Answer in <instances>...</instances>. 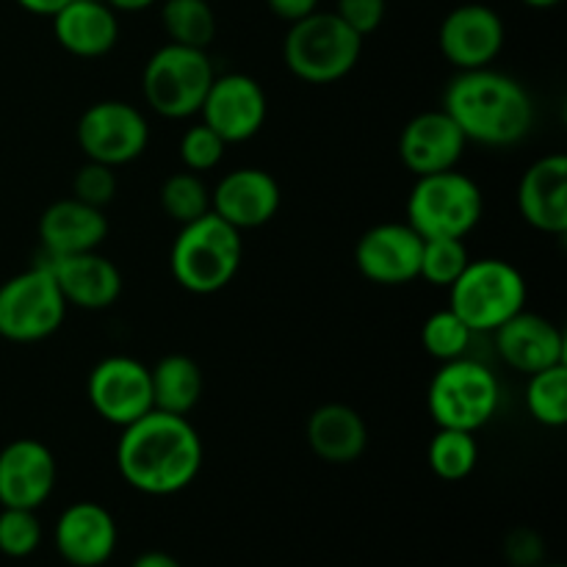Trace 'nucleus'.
Wrapping results in <instances>:
<instances>
[{
  "mask_svg": "<svg viewBox=\"0 0 567 567\" xmlns=\"http://www.w3.org/2000/svg\"><path fill=\"white\" fill-rule=\"evenodd\" d=\"M53 540L66 565L100 567L116 548V524L103 504L75 502L55 520Z\"/></svg>",
  "mask_w": 567,
  "mask_h": 567,
  "instance_id": "19",
  "label": "nucleus"
},
{
  "mask_svg": "<svg viewBox=\"0 0 567 567\" xmlns=\"http://www.w3.org/2000/svg\"><path fill=\"white\" fill-rule=\"evenodd\" d=\"M526 408L529 415L543 426L567 424V365L557 363L529 374L526 385Z\"/></svg>",
  "mask_w": 567,
  "mask_h": 567,
  "instance_id": "28",
  "label": "nucleus"
},
{
  "mask_svg": "<svg viewBox=\"0 0 567 567\" xmlns=\"http://www.w3.org/2000/svg\"><path fill=\"white\" fill-rule=\"evenodd\" d=\"M131 567H181V563L164 551H147L142 554V557H138Z\"/></svg>",
  "mask_w": 567,
  "mask_h": 567,
  "instance_id": "39",
  "label": "nucleus"
},
{
  "mask_svg": "<svg viewBox=\"0 0 567 567\" xmlns=\"http://www.w3.org/2000/svg\"><path fill=\"white\" fill-rule=\"evenodd\" d=\"M59 465L37 437H17L0 452V507L39 509L53 493Z\"/></svg>",
  "mask_w": 567,
  "mask_h": 567,
  "instance_id": "15",
  "label": "nucleus"
},
{
  "mask_svg": "<svg viewBox=\"0 0 567 567\" xmlns=\"http://www.w3.org/2000/svg\"><path fill=\"white\" fill-rule=\"evenodd\" d=\"M282 203L280 183L258 166L233 169L216 183L210 194V210L236 230H255L269 225Z\"/></svg>",
  "mask_w": 567,
  "mask_h": 567,
  "instance_id": "16",
  "label": "nucleus"
},
{
  "mask_svg": "<svg viewBox=\"0 0 567 567\" xmlns=\"http://www.w3.org/2000/svg\"><path fill=\"white\" fill-rule=\"evenodd\" d=\"M485 214L474 177L457 169L415 177L408 197V225L421 238H465Z\"/></svg>",
  "mask_w": 567,
  "mask_h": 567,
  "instance_id": "5",
  "label": "nucleus"
},
{
  "mask_svg": "<svg viewBox=\"0 0 567 567\" xmlns=\"http://www.w3.org/2000/svg\"><path fill=\"white\" fill-rule=\"evenodd\" d=\"M468 264L471 255L463 238H424L419 277H424L432 286L449 288Z\"/></svg>",
  "mask_w": 567,
  "mask_h": 567,
  "instance_id": "31",
  "label": "nucleus"
},
{
  "mask_svg": "<svg viewBox=\"0 0 567 567\" xmlns=\"http://www.w3.org/2000/svg\"><path fill=\"white\" fill-rule=\"evenodd\" d=\"M308 443L324 463L349 465L369 449V426L349 404H321L308 421Z\"/></svg>",
  "mask_w": 567,
  "mask_h": 567,
  "instance_id": "24",
  "label": "nucleus"
},
{
  "mask_svg": "<svg viewBox=\"0 0 567 567\" xmlns=\"http://www.w3.org/2000/svg\"><path fill=\"white\" fill-rule=\"evenodd\" d=\"M443 111L468 142L485 147H513L535 125V105L524 83L491 66L457 72L443 94Z\"/></svg>",
  "mask_w": 567,
  "mask_h": 567,
  "instance_id": "2",
  "label": "nucleus"
},
{
  "mask_svg": "<svg viewBox=\"0 0 567 567\" xmlns=\"http://www.w3.org/2000/svg\"><path fill=\"white\" fill-rule=\"evenodd\" d=\"M449 308L468 324L471 332H496L498 327L526 308V277L502 258H480L465 266L449 286Z\"/></svg>",
  "mask_w": 567,
  "mask_h": 567,
  "instance_id": "6",
  "label": "nucleus"
},
{
  "mask_svg": "<svg viewBox=\"0 0 567 567\" xmlns=\"http://www.w3.org/2000/svg\"><path fill=\"white\" fill-rule=\"evenodd\" d=\"M161 210L169 216L177 225H188V221L199 219V216L210 214V192L203 183L197 172H175L161 186Z\"/></svg>",
  "mask_w": 567,
  "mask_h": 567,
  "instance_id": "29",
  "label": "nucleus"
},
{
  "mask_svg": "<svg viewBox=\"0 0 567 567\" xmlns=\"http://www.w3.org/2000/svg\"><path fill=\"white\" fill-rule=\"evenodd\" d=\"M426 463H430L432 474L441 476L443 482H463L465 476L474 474L476 463H480V443H476L474 432L441 426L426 449Z\"/></svg>",
  "mask_w": 567,
  "mask_h": 567,
  "instance_id": "27",
  "label": "nucleus"
},
{
  "mask_svg": "<svg viewBox=\"0 0 567 567\" xmlns=\"http://www.w3.org/2000/svg\"><path fill=\"white\" fill-rule=\"evenodd\" d=\"M518 210L535 230L563 236L567 230V158L543 155L518 183Z\"/></svg>",
  "mask_w": 567,
  "mask_h": 567,
  "instance_id": "21",
  "label": "nucleus"
},
{
  "mask_svg": "<svg viewBox=\"0 0 567 567\" xmlns=\"http://www.w3.org/2000/svg\"><path fill=\"white\" fill-rule=\"evenodd\" d=\"M424 238L408 221L374 225L360 236L354 264L360 275L377 286H408L419 277Z\"/></svg>",
  "mask_w": 567,
  "mask_h": 567,
  "instance_id": "14",
  "label": "nucleus"
},
{
  "mask_svg": "<svg viewBox=\"0 0 567 567\" xmlns=\"http://www.w3.org/2000/svg\"><path fill=\"white\" fill-rule=\"evenodd\" d=\"M520 3L532 6V9H554V6H559L563 0H520Z\"/></svg>",
  "mask_w": 567,
  "mask_h": 567,
  "instance_id": "41",
  "label": "nucleus"
},
{
  "mask_svg": "<svg viewBox=\"0 0 567 567\" xmlns=\"http://www.w3.org/2000/svg\"><path fill=\"white\" fill-rule=\"evenodd\" d=\"M161 25L175 44L208 50L216 39V14L208 0H164Z\"/></svg>",
  "mask_w": 567,
  "mask_h": 567,
  "instance_id": "26",
  "label": "nucleus"
},
{
  "mask_svg": "<svg viewBox=\"0 0 567 567\" xmlns=\"http://www.w3.org/2000/svg\"><path fill=\"white\" fill-rule=\"evenodd\" d=\"M181 161L188 172H210L221 164L225 158L227 142L216 131H210L205 122H197V125L186 127L181 136Z\"/></svg>",
  "mask_w": 567,
  "mask_h": 567,
  "instance_id": "33",
  "label": "nucleus"
},
{
  "mask_svg": "<svg viewBox=\"0 0 567 567\" xmlns=\"http://www.w3.org/2000/svg\"><path fill=\"white\" fill-rule=\"evenodd\" d=\"M75 136L89 161L116 169L144 155L150 144V122L136 105L100 100L83 111Z\"/></svg>",
  "mask_w": 567,
  "mask_h": 567,
  "instance_id": "10",
  "label": "nucleus"
},
{
  "mask_svg": "<svg viewBox=\"0 0 567 567\" xmlns=\"http://www.w3.org/2000/svg\"><path fill=\"white\" fill-rule=\"evenodd\" d=\"M116 468L133 491L147 496L186 491L203 468L199 432L186 415L150 410L138 421L122 426Z\"/></svg>",
  "mask_w": 567,
  "mask_h": 567,
  "instance_id": "1",
  "label": "nucleus"
},
{
  "mask_svg": "<svg viewBox=\"0 0 567 567\" xmlns=\"http://www.w3.org/2000/svg\"><path fill=\"white\" fill-rule=\"evenodd\" d=\"M266 114H269V103H266L264 86L244 72L216 75L199 105L205 125L219 133L227 144L258 136Z\"/></svg>",
  "mask_w": 567,
  "mask_h": 567,
  "instance_id": "12",
  "label": "nucleus"
},
{
  "mask_svg": "<svg viewBox=\"0 0 567 567\" xmlns=\"http://www.w3.org/2000/svg\"><path fill=\"white\" fill-rule=\"evenodd\" d=\"M241 258V230L210 210L188 225H181V233L169 249V269L177 286L186 288L188 293L208 297L236 280Z\"/></svg>",
  "mask_w": 567,
  "mask_h": 567,
  "instance_id": "3",
  "label": "nucleus"
},
{
  "mask_svg": "<svg viewBox=\"0 0 567 567\" xmlns=\"http://www.w3.org/2000/svg\"><path fill=\"white\" fill-rule=\"evenodd\" d=\"M153 382V410L186 415L203 399V371L188 354H166L150 369Z\"/></svg>",
  "mask_w": 567,
  "mask_h": 567,
  "instance_id": "25",
  "label": "nucleus"
},
{
  "mask_svg": "<svg viewBox=\"0 0 567 567\" xmlns=\"http://www.w3.org/2000/svg\"><path fill=\"white\" fill-rule=\"evenodd\" d=\"M39 238L44 255L92 252L109 238V219L103 208L66 197L44 208L39 219Z\"/></svg>",
  "mask_w": 567,
  "mask_h": 567,
  "instance_id": "23",
  "label": "nucleus"
},
{
  "mask_svg": "<svg viewBox=\"0 0 567 567\" xmlns=\"http://www.w3.org/2000/svg\"><path fill=\"white\" fill-rule=\"evenodd\" d=\"M105 3H109L114 11H125V14H133V11L150 9V6L158 3V0H105Z\"/></svg>",
  "mask_w": 567,
  "mask_h": 567,
  "instance_id": "40",
  "label": "nucleus"
},
{
  "mask_svg": "<svg viewBox=\"0 0 567 567\" xmlns=\"http://www.w3.org/2000/svg\"><path fill=\"white\" fill-rule=\"evenodd\" d=\"M214 61L208 50L166 42L155 50L142 72V92L150 109L166 120H188L199 114L214 83Z\"/></svg>",
  "mask_w": 567,
  "mask_h": 567,
  "instance_id": "7",
  "label": "nucleus"
},
{
  "mask_svg": "<svg viewBox=\"0 0 567 567\" xmlns=\"http://www.w3.org/2000/svg\"><path fill=\"white\" fill-rule=\"evenodd\" d=\"M468 138L446 111H424L402 127L399 158L415 177L457 169Z\"/></svg>",
  "mask_w": 567,
  "mask_h": 567,
  "instance_id": "17",
  "label": "nucleus"
},
{
  "mask_svg": "<svg viewBox=\"0 0 567 567\" xmlns=\"http://www.w3.org/2000/svg\"><path fill=\"white\" fill-rule=\"evenodd\" d=\"M504 39V20L485 3H463L452 9L443 17L437 33L443 59L460 72L491 66L502 53Z\"/></svg>",
  "mask_w": 567,
  "mask_h": 567,
  "instance_id": "13",
  "label": "nucleus"
},
{
  "mask_svg": "<svg viewBox=\"0 0 567 567\" xmlns=\"http://www.w3.org/2000/svg\"><path fill=\"white\" fill-rule=\"evenodd\" d=\"M50 20L55 42L78 59H100L120 42V20L105 0H70Z\"/></svg>",
  "mask_w": 567,
  "mask_h": 567,
  "instance_id": "22",
  "label": "nucleus"
},
{
  "mask_svg": "<svg viewBox=\"0 0 567 567\" xmlns=\"http://www.w3.org/2000/svg\"><path fill=\"white\" fill-rule=\"evenodd\" d=\"M39 264L48 266L50 275L55 277L66 305L81 310L111 308L122 293L120 269L97 249L78 255H44Z\"/></svg>",
  "mask_w": 567,
  "mask_h": 567,
  "instance_id": "18",
  "label": "nucleus"
},
{
  "mask_svg": "<svg viewBox=\"0 0 567 567\" xmlns=\"http://www.w3.org/2000/svg\"><path fill=\"white\" fill-rule=\"evenodd\" d=\"M507 557L515 567H535L543 559V543L535 532L515 529L507 537Z\"/></svg>",
  "mask_w": 567,
  "mask_h": 567,
  "instance_id": "36",
  "label": "nucleus"
},
{
  "mask_svg": "<svg viewBox=\"0 0 567 567\" xmlns=\"http://www.w3.org/2000/svg\"><path fill=\"white\" fill-rule=\"evenodd\" d=\"M66 308L48 266H31L0 286V338L14 343L44 341L61 330Z\"/></svg>",
  "mask_w": 567,
  "mask_h": 567,
  "instance_id": "9",
  "label": "nucleus"
},
{
  "mask_svg": "<svg viewBox=\"0 0 567 567\" xmlns=\"http://www.w3.org/2000/svg\"><path fill=\"white\" fill-rule=\"evenodd\" d=\"M548 567H563V565H548Z\"/></svg>",
  "mask_w": 567,
  "mask_h": 567,
  "instance_id": "42",
  "label": "nucleus"
},
{
  "mask_svg": "<svg viewBox=\"0 0 567 567\" xmlns=\"http://www.w3.org/2000/svg\"><path fill=\"white\" fill-rule=\"evenodd\" d=\"M496 349L504 363L518 374L551 369L565 363V336L546 316L520 310L496 330Z\"/></svg>",
  "mask_w": 567,
  "mask_h": 567,
  "instance_id": "20",
  "label": "nucleus"
},
{
  "mask_svg": "<svg viewBox=\"0 0 567 567\" xmlns=\"http://www.w3.org/2000/svg\"><path fill=\"white\" fill-rule=\"evenodd\" d=\"M498 404H502V388L496 374L468 358L443 363L426 391L432 421L446 430H482L491 424Z\"/></svg>",
  "mask_w": 567,
  "mask_h": 567,
  "instance_id": "8",
  "label": "nucleus"
},
{
  "mask_svg": "<svg viewBox=\"0 0 567 567\" xmlns=\"http://www.w3.org/2000/svg\"><path fill=\"white\" fill-rule=\"evenodd\" d=\"M86 393L94 413L120 430L153 410L150 369L125 354H111V358L100 360L89 374Z\"/></svg>",
  "mask_w": 567,
  "mask_h": 567,
  "instance_id": "11",
  "label": "nucleus"
},
{
  "mask_svg": "<svg viewBox=\"0 0 567 567\" xmlns=\"http://www.w3.org/2000/svg\"><path fill=\"white\" fill-rule=\"evenodd\" d=\"M42 543V524L37 509H0V554L11 559L31 557Z\"/></svg>",
  "mask_w": 567,
  "mask_h": 567,
  "instance_id": "32",
  "label": "nucleus"
},
{
  "mask_svg": "<svg viewBox=\"0 0 567 567\" xmlns=\"http://www.w3.org/2000/svg\"><path fill=\"white\" fill-rule=\"evenodd\" d=\"M17 3H20L22 9L31 11V14H37V17H53L55 11L64 9L70 0H17Z\"/></svg>",
  "mask_w": 567,
  "mask_h": 567,
  "instance_id": "38",
  "label": "nucleus"
},
{
  "mask_svg": "<svg viewBox=\"0 0 567 567\" xmlns=\"http://www.w3.org/2000/svg\"><path fill=\"white\" fill-rule=\"evenodd\" d=\"M385 11V0H338L336 3V14L363 39L382 25Z\"/></svg>",
  "mask_w": 567,
  "mask_h": 567,
  "instance_id": "35",
  "label": "nucleus"
},
{
  "mask_svg": "<svg viewBox=\"0 0 567 567\" xmlns=\"http://www.w3.org/2000/svg\"><path fill=\"white\" fill-rule=\"evenodd\" d=\"M72 197L86 205H94V208H105L116 197L114 166L86 158V164L78 166V172L72 175Z\"/></svg>",
  "mask_w": 567,
  "mask_h": 567,
  "instance_id": "34",
  "label": "nucleus"
},
{
  "mask_svg": "<svg viewBox=\"0 0 567 567\" xmlns=\"http://www.w3.org/2000/svg\"><path fill=\"white\" fill-rule=\"evenodd\" d=\"M266 6L277 20L288 22V25L319 11V0H266Z\"/></svg>",
  "mask_w": 567,
  "mask_h": 567,
  "instance_id": "37",
  "label": "nucleus"
},
{
  "mask_svg": "<svg viewBox=\"0 0 567 567\" xmlns=\"http://www.w3.org/2000/svg\"><path fill=\"white\" fill-rule=\"evenodd\" d=\"M363 37L336 11H313L291 22L282 42L286 66L305 83H336L358 66Z\"/></svg>",
  "mask_w": 567,
  "mask_h": 567,
  "instance_id": "4",
  "label": "nucleus"
},
{
  "mask_svg": "<svg viewBox=\"0 0 567 567\" xmlns=\"http://www.w3.org/2000/svg\"><path fill=\"white\" fill-rule=\"evenodd\" d=\"M471 338H474V332L468 330V324L452 308L432 313L424 321V327H421V347H424L430 358L441 360V363L465 358Z\"/></svg>",
  "mask_w": 567,
  "mask_h": 567,
  "instance_id": "30",
  "label": "nucleus"
}]
</instances>
